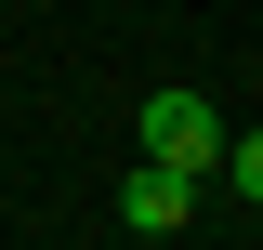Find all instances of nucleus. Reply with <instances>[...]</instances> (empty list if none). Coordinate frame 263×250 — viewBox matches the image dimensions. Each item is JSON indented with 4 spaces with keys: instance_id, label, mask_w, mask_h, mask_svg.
<instances>
[{
    "instance_id": "nucleus-3",
    "label": "nucleus",
    "mask_w": 263,
    "mask_h": 250,
    "mask_svg": "<svg viewBox=\"0 0 263 250\" xmlns=\"http://www.w3.org/2000/svg\"><path fill=\"white\" fill-rule=\"evenodd\" d=\"M211 171H224V185L263 211V132H224V158H211Z\"/></svg>"
},
{
    "instance_id": "nucleus-2",
    "label": "nucleus",
    "mask_w": 263,
    "mask_h": 250,
    "mask_svg": "<svg viewBox=\"0 0 263 250\" xmlns=\"http://www.w3.org/2000/svg\"><path fill=\"white\" fill-rule=\"evenodd\" d=\"M119 224H132V237H171V224H197V171H171V158H132Z\"/></svg>"
},
{
    "instance_id": "nucleus-1",
    "label": "nucleus",
    "mask_w": 263,
    "mask_h": 250,
    "mask_svg": "<svg viewBox=\"0 0 263 250\" xmlns=\"http://www.w3.org/2000/svg\"><path fill=\"white\" fill-rule=\"evenodd\" d=\"M132 145H145V158H171V171H197V185H211V158H224V119H211L197 93H145V132H132Z\"/></svg>"
}]
</instances>
